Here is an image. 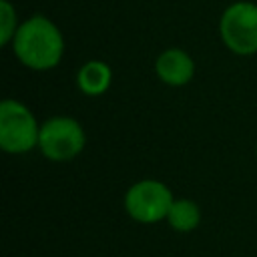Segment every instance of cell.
Segmentation results:
<instances>
[{
    "mask_svg": "<svg viewBox=\"0 0 257 257\" xmlns=\"http://www.w3.org/2000/svg\"><path fill=\"white\" fill-rule=\"evenodd\" d=\"M12 44L16 58L32 70H50L64 54V38L60 30L40 14L18 26Z\"/></svg>",
    "mask_w": 257,
    "mask_h": 257,
    "instance_id": "6da1fadb",
    "label": "cell"
},
{
    "mask_svg": "<svg viewBox=\"0 0 257 257\" xmlns=\"http://www.w3.org/2000/svg\"><path fill=\"white\" fill-rule=\"evenodd\" d=\"M40 126L34 114L18 100L6 98L0 104V147L6 153L22 155L38 147Z\"/></svg>",
    "mask_w": 257,
    "mask_h": 257,
    "instance_id": "7a4b0ae2",
    "label": "cell"
},
{
    "mask_svg": "<svg viewBox=\"0 0 257 257\" xmlns=\"http://www.w3.org/2000/svg\"><path fill=\"white\" fill-rule=\"evenodd\" d=\"M175 197L171 189L157 179H143L128 187L124 193L126 215L143 225H153L167 219Z\"/></svg>",
    "mask_w": 257,
    "mask_h": 257,
    "instance_id": "3957f363",
    "label": "cell"
},
{
    "mask_svg": "<svg viewBox=\"0 0 257 257\" xmlns=\"http://www.w3.org/2000/svg\"><path fill=\"white\" fill-rule=\"evenodd\" d=\"M219 34L223 44L239 54L249 56L257 52V4L233 2L225 8L219 20Z\"/></svg>",
    "mask_w": 257,
    "mask_h": 257,
    "instance_id": "277c9868",
    "label": "cell"
},
{
    "mask_svg": "<svg viewBox=\"0 0 257 257\" xmlns=\"http://www.w3.org/2000/svg\"><path fill=\"white\" fill-rule=\"evenodd\" d=\"M84 141L80 122L70 116H54L40 124L38 149L50 161L64 163L74 159L84 149Z\"/></svg>",
    "mask_w": 257,
    "mask_h": 257,
    "instance_id": "5b68a950",
    "label": "cell"
},
{
    "mask_svg": "<svg viewBox=\"0 0 257 257\" xmlns=\"http://www.w3.org/2000/svg\"><path fill=\"white\" fill-rule=\"evenodd\" d=\"M157 76L169 84V86H183L187 84L195 74V62L193 58L181 50V48H167L159 54L155 62Z\"/></svg>",
    "mask_w": 257,
    "mask_h": 257,
    "instance_id": "8992f818",
    "label": "cell"
},
{
    "mask_svg": "<svg viewBox=\"0 0 257 257\" xmlns=\"http://www.w3.org/2000/svg\"><path fill=\"white\" fill-rule=\"evenodd\" d=\"M112 80V70L106 62L102 60H88L80 66L76 74V84L78 88L88 94V96H98L108 90Z\"/></svg>",
    "mask_w": 257,
    "mask_h": 257,
    "instance_id": "52a82bcc",
    "label": "cell"
},
{
    "mask_svg": "<svg viewBox=\"0 0 257 257\" xmlns=\"http://www.w3.org/2000/svg\"><path fill=\"white\" fill-rule=\"evenodd\" d=\"M165 221L169 223V227L173 231L189 233V231H195L199 227V223H201V209L191 199H175Z\"/></svg>",
    "mask_w": 257,
    "mask_h": 257,
    "instance_id": "ba28073f",
    "label": "cell"
},
{
    "mask_svg": "<svg viewBox=\"0 0 257 257\" xmlns=\"http://www.w3.org/2000/svg\"><path fill=\"white\" fill-rule=\"evenodd\" d=\"M0 10H2V28H0V44H8L10 40H14L16 34V10L12 8V4L8 0L0 2Z\"/></svg>",
    "mask_w": 257,
    "mask_h": 257,
    "instance_id": "9c48e42d",
    "label": "cell"
}]
</instances>
